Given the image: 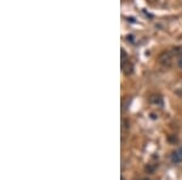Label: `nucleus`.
Returning <instances> with one entry per match:
<instances>
[{
	"instance_id": "7ed1b4c3",
	"label": "nucleus",
	"mask_w": 182,
	"mask_h": 180,
	"mask_svg": "<svg viewBox=\"0 0 182 180\" xmlns=\"http://www.w3.org/2000/svg\"><path fill=\"white\" fill-rule=\"evenodd\" d=\"M177 64H178V67H180V68H182V57H181V58H178Z\"/></svg>"
},
{
	"instance_id": "f03ea898",
	"label": "nucleus",
	"mask_w": 182,
	"mask_h": 180,
	"mask_svg": "<svg viewBox=\"0 0 182 180\" xmlns=\"http://www.w3.org/2000/svg\"><path fill=\"white\" fill-rule=\"evenodd\" d=\"M132 64L131 63H129V62H125V61H123V73L125 74V75H129V74H131L132 73Z\"/></svg>"
},
{
	"instance_id": "20e7f679",
	"label": "nucleus",
	"mask_w": 182,
	"mask_h": 180,
	"mask_svg": "<svg viewBox=\"0 0 182 180\" xmlns=\"http://www.w3.org/2000/svg\"><path fill=\"white\" fill-rule=\"evenodd\" d=\"M143 180H149V179H143Z\"/></svg>"
},
{
	"instance_id": "39448f33",
	"label": "nucleus",
	"mask_w": 182,
	"mask_h": 180,
	"mask_svg": "<svg viewBox=\"0 0 182 180\" xmlns=\"http://www.w3.org/2000/svg\"><path fill=\"white\" fill-rule=\"evenodd\" d=\"M121 180H125V179H124V178H121Z\"/></svg>"
},
{
	"instance_id": "f257e3e1",
	"label": "nucleus",
	"mask_w": 182,
	"mask_h": 180,
	"mask_svg": "<svg viewBox=\"0 0 182 180\" xmlns=\"http://www.w3.org/2000/svg\"><path fill=\"white\" fill-rule=\"evenodd\" d=\"M171 162L172 163H181L182 162V146H180L171 154Z\"/></svg>"
}]
</instances>
